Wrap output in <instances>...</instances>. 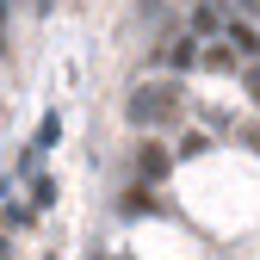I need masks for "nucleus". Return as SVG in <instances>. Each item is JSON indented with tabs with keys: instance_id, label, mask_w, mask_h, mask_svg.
Listing matches in <instances>:
<instances>
[{
	"instance_id": "1",
	"label": "nucleus",
	"mask_w": 260,
	"mask_h": 260,
	"mask_svg": "<svg viewBox=\"0 0 260 260\" xmlns=\"http://www.w3.org/2000/svg\"><path fill=\"white\" fill-rule=\"evenodd\" d=\"M124 118L137 124V130H155V124L180 118V87H137L130 106H124Z\"/></svg>"
},
{
	"instance_id": "2",
	"label": "nucleus",
	"mask_w": 260,
	"mask_h": 260,
	"mask_svg": "<svg viewBox=\"0 0 260 260\" xmlns=\"http://www.w3.org/2000/svg\"><path fill=\"white\" fill-rule=\"evenodd\" d=\"M137 168H143V180H161V174H168V155H161V149H143Z\"/></svg>"
},
{
	"instance_id": "3",
	"label": "nucleus",
	"mask_w": 260,
	"mask_h": 260,
	"mask_svg": "<svg viewBox=\"0 0 260 260\" xmlns=\"http://www.w3.org/2000/svg\"><path fill=\"white\" fill-rule=\"evenodd\" d=\"M168 62H174V69H192V62H199V50H192V38H180V44L168 50Z\"/></svg>"
},
{
	"instance_id": "4",
	"label": "nucleus",
	"mask_w": 260,
	"mask_h": 260,
	"mask_svg": "<svg viewBox=\"0 0 260 260\" xmlns=\"http://www.w3.org/2000/svg\"><path fill=\"white\" fill-rule=\"evenodd\" d=\"M56 137H62V118H56V112H50V118H44V124H38V143H31V149H50V143H56Z\"/></svg>"
},
{
	"instance_id": "5",
	"label": "nucleus",
	"mask_w": 260,
	"mask_h": 260,
	"mask_svg": "<svg viewBox=\"0 0 260 260\" xmlns=\"http://www.w3.org/2000/svg\"><path fill=\"white\" fill-rule=\"evenodd\" d=\"M230 44H236L242 56H254V50H260V44H254V31H248V25H230Z\"/></svg>"
},
{
	"instance_id": "6",
	"label": "nucleus",
	"mask_w": 260,
	"mask_h": 260,
	"mask_svg": "<svg viewBox=\"0 0 260 260\" xmlns=\"http://www.w3.org/2000/svg\"><path fill=\"white\" fill-rule=\"evenodd\" d=\"M50 199H56V180H31V205H38V211H44Z\"/></svg>"
},
{
	"instance_id": "7",
	"label": "nucleus",
	"mask_w": 260,
	"mask_h": 260,
	"mask_svg": "<svg viewBox=\"0 0 260 260\" xmlns=\"http://www.w3.org/2000/svg\"><path fill=\"white\" fill-rule=\"evenodd\" d=\"M118 211H124V217H143V211H149V199H143V192H124Z\"/></svg>"
},
{
	"instance_id": "8",
	"label": "nucleus",
	"mask_w": 260,
	"mask_h": 260,
	"mask_svg": "<svg viewBox=\"0 0 260 260\" xmlns=\"http://www.w3.org/2000/svg\"><path fill=\"white\" fill-rule=\"evenodd\" d=\"M248 93H254V106H260V69H248Z\"/></svg>"
},
{
	"instance_id": "9",
	"label": "nucleus",
	"mask_w": 260,
	"mask_h": 260,
	"mask_svg": "<svg viewBox=\"0 0 260 260\" xmlns=\"http://www.w3.org/2000/svg\"><path fill=\"white\" fill-rule=\"evenodd\" d=\"M0 260H13V248H7V242H0Z\"/></svg>"
},
{
	"instance_id": "10",
	"label": "nucleus",
	"mask_w": 260,
	"mask_h": 260,
	"mask_svg": "<svg viewBox=\"0 0 260 260\" xmlns=\"http://www.w3.org/2000/svg\"><path fill=\"white\" fill-rule=\"evenodd\" d=\"M50 260H56V254H50Z\"/></svg>"
}]
</instances>
